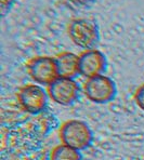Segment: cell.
<instances>
[{"mask_svg":"<svg viewBox=\"0 0 144 160\" xmlns=\"http://www.w3.org/2000/svg\"><path fill=\"white\" fill-rule=\"evenodd\" d=\"M62 144L77 150H84L91 145L93 133L90 127L81 120H68L60 130Z\"/></svg>","mask_w":144,"mask_h":160,"instance_id":"6da1fadb","label":"cell"},{"mask_svg":"<svg viewBox=\"0 0 144 160\" xmlns=\"http://www.w3.org/2000/svg\"><path fill=\"white\" fill-rule=\"evenodd\" d=\"M68 36L76 46L86 50L94 49L100 39L98 25L87 18H75L68 24Z\"/></svg>","mask_w":144,"mask_h":160,"instance_id":"7a4b0ae2","label":"cell"},{"mask_svg":"<svg viewBox=\"0 0 144 160\" xmlns=\"http://www.w3.org/2000/svg\"><path fill=\"white\" fill-rule=\"evenodd\" d=\"M84 92L89 101L98 104L108 103L117 93L116 84L105 75L88 78L84 84Z\"/></svg>","mask_w":144,"mask_h":160,"instance_id":"3957f363","label":"cell"},{"mask_svg":"<svg viewBox=\"0 0 144 160\" xmlns=\"http://www.w3.org/2000/svg\"><path fill=\"white\" fill-rule=\"evenodd\" d=\"M28 75L35 82L42 86H49L59 78L55 58L36 56L26 64Z\"/></svg>","mask_w":144,"mask_h":160,"instance_id":"277c9868","label":"cell"},{"mask_svg":"<svg viewBox=\"0 0 144 160\" xmlns=\"http://www.w3.org/2000/svg\"><path fill=\"white\" fill-rule=\"evenodd\" d=\"M48 96V92L39 84H26L18 93L21 106L29 114L41 112L47 106Z\"/></svg>","mask_w":144,"mask_h":160,"instance_id":"5b68a950","label":"cell"},{"mask_svg":"<svg viewBox=\"0 0 144 160\" xmlns=\"http://www.w3.org/2000/svg\"><path fill=\"white\" fill-rule=\"evenodd\" d=\"M79 86L74 79L59 77L48 86V95L53 102L60 105H70L79 96Z\"/></svg>","mask_w":144,"mask_h":160,"instance_id":"8992f818","label":"cell"},{"mask_svg":"<svg viewBox=\"0 0 144 160\" xmlns=\"http://www.w3.org/2000/svg\"><path fill=\"white\" fill-rule=\"evenodd\" d=\"M106 68V58L96 49L85 50L79 54V75L88 78L103 75Z\"/></svg>","mask_w":144,"mask_h":160,"instance_id":"52a82bcc","label":"cell"},{"mask_svg":"<svg viewBox=\"0 0 144 160\" xmlns=\"http://www.w3.org/2000/svg\"><path fill=\"white\" fill-rule=\"evenodd\" d=\"M59 77L74 79L79 75V55L72 52H62L55 58Z\"/></svg>","mask_w":144,"mask_h":160,"instance_id":"ba28073f","label":"cell"},{"mask_svg":"<svg viewBox=\"0 0 144 160\" xmlns=\"http://www.w3.org/2000/svg\"><path fill=\"white\" fill-rule=\"evenodd\" d=\"M82 156L80 150L69 147L65 144H61L54 147L51 152L50 160H81Z\"/></svg>","mask_w":144,"mask_h":160,"instance_id":"9c48e42d","label":"cell"},{"mask_svg":"<svg viewBox=\"0 0 144 160\" xmlns=\"http://www.w3.org/2000/svg\"><path fill=\"white\" fill-rule=\"evenodd\" d=\"M134 101H136V105L142 110H144V84H142L136 90V94H134Z\"/></svg>","mask_w":144,"mask_h":160,"instance_id":"30bf717a","label":"cell"},{"mask_svg":"<svg viewBox=\"0 0 144 160\" xmlns=\"http://www.w3.org/2000/svg\"><path fill=\"white\" fill-rule=\"evenodd\" d=\"M67 2H69V3H73V4H76V6H87V4L91 3V2H93L94 0H66Z\"/></svg>","mask_w":144,"mask_h":160,"instance_id":"8fae6325","label":"cell"}]
</instances>
